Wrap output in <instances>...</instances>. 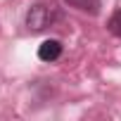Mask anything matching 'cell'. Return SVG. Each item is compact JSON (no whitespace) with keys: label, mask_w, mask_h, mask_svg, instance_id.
<instances>
[{"label":"cell","mask_w":121,"mask_h":121,"mask_svg":"<svg viewBox=\"0 0 121 121\" xmlns=\"http://www.w3.org/2000/svg\"><path fill=\"white\" fill-rule=\"evenodd\" d=\"M57 19H59V12H57L52 5L38 3V5H33V7L26 12V29H29L31 33H40V31H45L48 26H52Z\"/></svg>","instance_id":"cell-1"},{"label":"cell","mask_w":121,"mask_h":121,"mask_svg":"<svg viewBox=\"0 0 121 121\" xmlns=\"http://www.w3.org/2000/svg\"><path fill=\"white\" fill-rule=\"evenodd\" d=\"M59 55H62V43L50 38V40H43L38 45V57L43 59V62H55V59H59Z\"/></svg>","instance_id":"cell-2"},{"label":"cell","mask_w":121,"mask_h":121,"mask_svg":"<svg viewBox=\"0 0 121 121\" xmlns=\"http://www.w3.org/2000/svg\"><path fill=\"white\" fill-rule=\"evenodd\" d=\"M64 3L78 12H88V14H97L100 12V0H64Z\"/></svg>","instance_id":"cell-3"},{"label":"cell","mask_w":121,"mask_h":121,"mask_svg":"<svg viewBox=\"0 0 121 121\" xmlns=\"http://www.w3.org/2000/svg\"><path fill=\"white\" fill-rule=\"evenodd\" d=\"M107 29H109V33H112V36L121 38V10H116V12L109 17V22H107Z\"/></svg>","instance_id":"cell-4"}]
</instances>
